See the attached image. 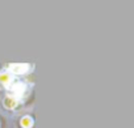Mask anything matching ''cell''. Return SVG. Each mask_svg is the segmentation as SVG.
<instances>
[{"label": "cell", "instance_id": "obj_2", "mask_svg": "<svg viewBox=\"0 0 134 128\" xmlns=\"http://www.w3.org/2000/svg\"><path fill=\"white\" fill-rule=\"evenodd\" d=\"M25 84H23V82H16V84H13L12 85V88H11V90H12V93L15 94V97H21L23 94H24V92H25Z\"/></svg>", "mask_w": 134, "mask_h": 128}, {"label": "cell", "instance_id": "obj_4", "mask_svg": "<svg viewBox=\"0 0 134 128\" xmlns=\"http://www.w3.org/2000/svg\"><path fill=\"white\" fill-rule=\"evenodd\" d=\"M12 81V76L9 73H2L0 75V82L4 84V85H9Z\"/></svg>", "mask_w": 134, "mask_h": 128}, {"label": "cell", "instance_id": "obj_3", "mask_svg": "<svg viewBox=\"0 0 134 128\" xmlns=\"http://www.w3.org/2000/svg\"><path fill=\"white\" fill-rule=\"evenodd\" d=\"M16 105H17V98L9 97V95L5 97V99H4V106H5L7 108H15Z\"/></svg>", "mask_w": 134, "mask_h": 128}, {"label": "cell", "instance_id": "obj_5", "mask_svg": "<svg viewBox=\"0 0 134 128\" xmlns=\"http://www.w3.org/2000/svg\"><path fill=\"white\" fill-rule=\"evenodd\" d=\"M20 123H21V125H23L24 128H30V127L33 125V120H32L29 116H24Z\"/></svg>", "mask_w": 134, "mask_h": 128}, {"label": "cell", "instance_id": "obj_1", "mask_svg": "<svg viewBox=\"0 0 134 128\" xmlns=\"http://www.w3.org/2000/svg\"><path fill=\"white\" fill-rule=\"evenodd\" d=\"M29 69V64H11L9 71L15 75H23Z\"/></svg>", "mask_w": 134, "mask_h": 128}]
</instances>
